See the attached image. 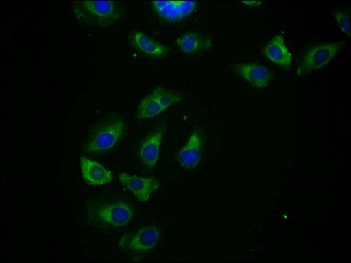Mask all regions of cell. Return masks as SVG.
Masks as SVG:
<instances>
[{
  "mask_svg": "<svg viewBox=\"0 0 351 263\" xmlns=\"http://www.w3.org/2000/svg\"><path fill=\"white\" fill-rule=\"evenodd\" d=\"M134 217V208L122 199L92 201L86 206L88 222L100 228H121Z\"/></svg>",
  "mask_w": 351,
  "mask_h": 263,
  "instance_id": "cell-1",
  "label": "cell"
},
{
  "mask_svg": "<svg viewBox=\"0 0 351 263\" xmlns=\"http://www.w3.org/2000/svg\"><path fill=\"white\" fill-rule=\"evenodd\" d=\"M72 11L78 21L96 27H108L123 15L121 5L114 1H77L72 5Z\"/></svg>",
  "mask_w": 351,
  "mask_h": 263,
  "instance_id": "cell-2",
  "label": "cell"
},
{
  "mask_svg": "<svg viewBox=\"0 0 351 263\" xmlns=\"http://www.w3.org/2000/svg\"><path fill=\"white\" fill-rule=\"evenodd\" d=\"M127 121L120 116H112L93 128L86 143V151L99 153L114 149L126 131Z\"/></svg>",
  "mask_w": 351,
  "mask_h": 263,
  "instance_id": "cell-3",
  "label": "cell"
},
{
  "mask_svg": "<svg viewBox=\"0 0 351 263\" xmlns=\"http://www.w3.org/2000/svg\"><path fill=\"white\" fill-rule=\"evenodd\" d=\"M184 96L178 90L158 87L144 97L138 106L136 117L140 121L152 120L171 106L183 101Z\"/></svg>",
  "mask_w": 351,
  "mask_h": 263,
  "instance_id": "cell-4",
  "label": "cell"
},
{
  "mask_svg": "<svg viewBox=\"0 0 351 263\" xmlns=\"http://www.w3.org/2000/svg\"><path fill=\"white\" fill-rule=\"evenodd\" d=\"M343 48V42L322 43L310 47L297 66V77H305L313 71L321 70L333 60Z\"/></svg>",
  "mask_w": 351,
  "mask_h": 263,
  "instance_id": "cell-5",
  "label": "cell"
},
{
  "mask_svg": "<svg viewBox=\"0 0 351 263\" xmlns=\"http://www.w3.org/2000/svg\"><path fill=\"white\" fill-rule=\"evenodd\" d=\"M161 229L155 225L144 227L134 234H125L121 238L120 247L134 256L150 251L161 240Z\"/></svg>",
  "mask_w": 351,
  "mask_h": 263,
  "instance_id": "cell-6",
  "label": "cell"
},
{
  "mask_svg": "<svg viewBox=\"0 0 351 263\" xmlns=\"http://www.w3.org/2000/svg\"><path fill=\"white\" fill-rule=\"evenodd\" d=\"M197 1L192 0H169L152 1V8L159 18L167 23H178L192 16L197 8Z\"/></svg>",
  "mask_w": 351,
  "mask_h": 263,
  "instance_id": "cell-7",
  "label": "cell"
},
{
  "mask_svg": "<svg viewBox=\"0 0 351 263\" xmlns=\"http://www.w3.org/2000/svg\"><path fill=\"white\" fill-rule=\"evenodd\" d=\"M165 134V127L156 128L147 134L138 146V159L146 170H153L158 164Z\"/></svg>",
  "mask_w": 351,
  "mask_h": 263,
  "instance_id": "cell-8",
  "label": "cell"
},
{
  "mask_svg": "<svg viewBox=\"0 0 351 263\" xmlns=\"http://www.w3.org/2000/svg\"><path fill=\"white\" fill-rule=\"evenodd\" d=\"M233 71L237 76L258 89H266L274 78V74L271 70L258 62L238 64L234 66Z\"/></svg>",
  "mask_w": 351,
  "mask_h": 263,
  "instance_id": "cell-9",
  "label": "cell"
},
{
  "mask_svg": "<svg viewBox=\"0 0 351 263\" xmlns=\"http://www.w3.org/2000/svg\"><path fill=\"white\" fill-rule=\"evenodd\" d=\"M121 184L134 194L139 201L148 202L152 194L161 187L160 181L154 177H137L127 173L119 175Z\"/></svg>",
  "mask_w": 351,
  "mask_h": 263,
  "instance_id": "cell-10",
  "label": "cell"
},
{
  "mask_svg": "<svg viewBox=\"0 0 351 263\" xmlns=\"http://www.w3.org/2000/svg\"><path fill=\"white\" fill-rule=\"evenodd\" d=\"M263 55L267 60L285 71H290L293 64V55L285 43V37L282 34H276L262 49Z\"/></svg>",
  "mask_w": 351,
  "mask_h": 263,
  "instance_id": "cell-11",
  "label": "cell"
},
{
  "mask_svg": "<svg viewBox=\"0 0 351 263\" xmlns=\"http://www.w3.org/2000/svg\"><path fill=\"white\" fill-rule=\"evenodd\" d=\"M203 138L202 131L196 128L178 155V164L184 170H193L202 160Z\"/></svg>",
  "mask_w": 351,
  "mask_h": 263,
  "instance_id": "cell-12",
  "label": "cell"
},
{
  "mask_svg": "<svg viewBox=\"0 0 351 263\" xmlns=\"http://www.w3.org/2000/svg\"><path fill=\"white\" fill-rule=\"evenodd\" d=\"M80 168L83 180L90 186H106L114 179V173L111 171L100 162L87 158L86 156H81Z\"/></svg>",
  "mask_w": 351,
  "mask_h": 263,
  "instance_id": "cell-13",
  "label": "cell"
},
{
  "mask_svg": "<svg viewBox=\"0 0 351 263\" xmlns=\"http://www.w3.org/2000/svg\"><path fill=\"white\" fill-rule=\"evenodd\" d=\"M176 45L184 54H197L212 48L213 38L206 34L187 32L178 37Z\"/></svg>",
  "mask_w": 351,
  "mask_h": 263,
  "instance_id": "cell-14",
  "label": "cell"
},
{
  "mask_svg": "<svg viewBox=\"0 0 351 263\" xmlns=\"http://www.w3.org/2000/svg\"><path fill=\"white\" fill-rule=\"evenodd\" d=\"M130 40L132 46L150 58L162 59L166 58L170 52V49L167 46L156 42L141 31H134L132 33Z\"/></svg>",
  "mask_w": 351,
  "mask_h": 263,
  "instance_id": "cell-15",
  "label": "cell"
},
{
  "mask_svg": "<svg viewBox=\"0 0 351 263\" xmlns=\"http://www.w3.org/2000/svg\"><path fill=\"white\" fill-rule=\"evenodd\" d=\"M334 18L341 32L350 36V16L349 11L338 10L334 12Z\"/></svg>",
  "mask_w": 351,
  "mask_h": 263,
  "instance_id": "cell-16",
  "label": "cell"
},
{
  "mask_svg": "<svg viewBox=\"0 0 351 263\" xmlns=\"http://www.w3.org/2000/svg\"><path fill=\"white\" fill-rule=\"evenodd\" d=\"M241 4L247 6V8H260V6L263 5V3L258 1V0H244V1H241Z\"/></svg>",
  "mask_w": 351,
  "mask_h": 263,
  "instance_id": "cell-17",
  "label": "cell"
}]
</instances>
